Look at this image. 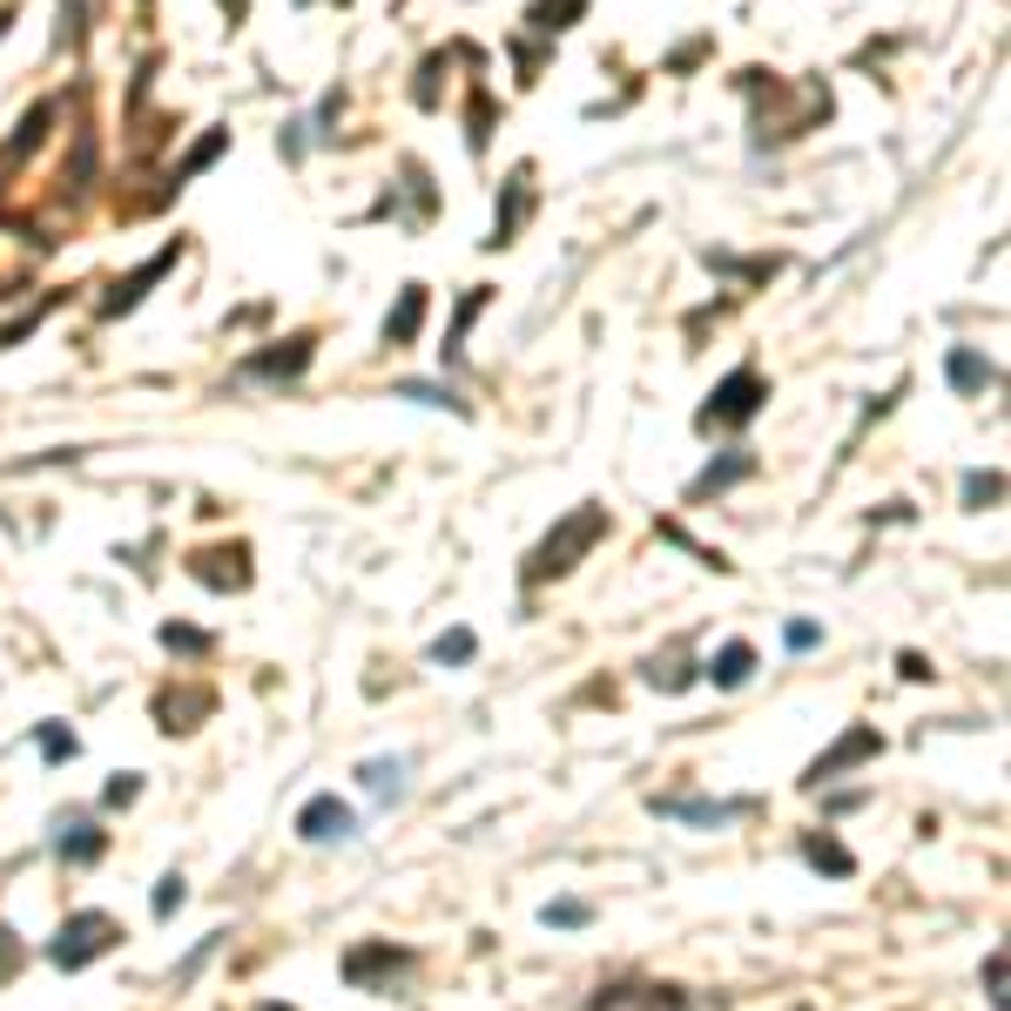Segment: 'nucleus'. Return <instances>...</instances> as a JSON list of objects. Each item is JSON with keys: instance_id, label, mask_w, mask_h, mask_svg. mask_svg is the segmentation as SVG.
<instances>
[{"instance_id": "obj_1", "label": "nucleus", "mask_w": 1011, "mask_h": 1011, "mask_svg": "<svg viewBox=\"0 0 1011 1011\" xmlns=\"http://www.w3.org/2000/svg\"><path fill=\"white\" fill-rule=\"evenodd\" d=\"M600 533H607V513H600V505H580V513H573V520L547 539V547H539V554L526 560V587H539L547 573H567V567H573L580 554H587Z\"/></svg>"}, {"instance_id": "obj_2", "label": "nucleus", "mask_w": 1011, "mask_h": 1011, "mask_svg": "<svg viewBox=\"0 0 1011 1011\" xmlns=\"http://www.w3.org/2000/svg\"><path fill=\"white\" fill-rule=\"evenodd\" d=\"M115 938H122V924H115V917L82 911V917H68V924H61V938H55V951H48V958H55L61 971H82V964H88V958H102Z\"/></svg>"}, {"instance_id": "obj_3", "label": "nucleus", "mask_w": 1011, "mask_h": 1011, "mask_svg": "<svg viewBox=\"0 0 1011 1011\" xmlns=\"http://www.w3.org/2000/svg\"><path fill=\"white\" fill-rule=\"evenodd\" d=\"M762 399H769V384L756 378V371H735L722 392L702 405V432H715V425H742V418H756L762 412Z\"/></svg>"}, {"instance_id": "obj_4", "label": "nucleus", "mask_w": 1011, "mask_h": 1011, "mask_svg": "<svg viewBox=\"0 0 1011 1011\" xmlns=\"http://www.w3.org/2000/svg\"><path fill=\"white\" fill-rule=\"evenodd\" d=\"M877 749H883V735H877V728H849V735H843V742H836L830 756H816V762H809V775H802V783H809V789H823L830 775H843V769L870 762Z\"/></svg>"}, {"instance_id": "obj_5", "label": "nucleus", "mask_w": 1011, "mask_h": 1011, "mask_svg": "<svg viewBox=\"0 0 1011 1011\" xmlns=\"http://www.w3.org/2000/svg\"><path fill=\"white\" fill-rule=\"evenodd\" d=\"M297 836H304V843L352 836V809H344L337 796H310V802H304V816H297Z\"/></svg>"}, {"instance_id": "obj_6", "label": "nucleus", "mask_w": 1011, "mask_h": 1011, "mask_svg": "<svg viewBox=\"0 0 1011 1011\" xmlns=\"http://www.w3.org/2000/svg\"><path fill=\"white\" fill-rule=\"evenodd\" d=\"M654 809L661 816H681V823H735V816H749L756 802L742 796V802H681V796H654Z\"/></svg>"}, {"instance_id": "obj_7", "label": "nucleus", "mask_w": 1011, "mask_h": 1011, "mask_svg": "<svg viewBox=\"0 0 1011 1011\" xmlns=\"http://www.w3.org/2000/svg\"><path fill=\"white\" fill-rule=\"evenodd\" d=\"M749 668H756V647H749V641H728V647L709 661V681H715V688H742Z\"/></svg>"}, {"instance_id": "obj_8", "label": "nucleus", "mask_w": 1011, "mask_h": 1011, "mask_svg": "<svg viewBox=\"0 0 1011 1011\" xmlns=\"http://www.w3.org/2000/svg\"><path fill=\"white\" fill-rule=\"evenodd\" d=\"M749 473H756V459H749V452H735V459H722V465H709V473H702V479H694V486H688V499H709V492H728L735 479H749Z\"/></svg>"}, {"instance_id": "obj_9", "label": "nucleus", "mask_w": 1011, "mask_h": 1011, "mask_svg": "<svg viewBox=\"0 0 1011 1011\" xmlns=\"http://www.w3.org/2000/svg\"><path fill=\"white\" fill-rule=\"evenodd\" d=\"M418 318H425V290L412 284V290L399 297V310L384 318V344H412V337H418Z\"/></svg>"}, {"instance_id": "obj_10", "label": "nucleus", "mask_w": 1011, "mask_h": 1011, "mask_svg": "<svg viewBox=\"0 0 1011 1011\" xmlns=\"http://www.w3.org/2000/svg\"><path fill=\"white\" fill-rule=\"evenodd\" d=\"M310 365V337H290V352H263V358H250V371H263V378H297Z\"/></svg>"}, {"instance_id": "obj_11", "label": "nucleus", "mask_w": 1011, "mask_h": 1011, "mask_svg": "<svg viewBox=\"0 0 1011 1011\" xmlns=\"http://www.w3.org/2000/svg\"><path fill=\"white\" fill-rule=\"evenodd\" d=\"M169 263H176V250H163V257H155V263H142V270H135V277H129V284H115V297H108L102 310H129V304H135V297H142V290L155 284V277H163V270H169Z\"/></svg>"}, {"instance_id": "obj_12", "label": "nucleus", "mask_w": 1011, "mask_h": 1011, "mask_svg": "<svg viewBox=\"0 0 1011 1011\" xmlns=\"http://www.w3.org/2000/svg\"><path fill=\"white\" fill-rule=\"evenodd\" d=\"M48 122H55V108L41 102V108H34V115H27V122H21V135L8 142V169H21V163H27V155H34V142H41V135H48Z\"/></svg>"}, {"instance_id": "obj_13", "label": "nucleus", "mask_w": 1011, "mask_h": 1011, "mask_svg": "<svg viewBox=\"0 0 1011 1011\" xmlns=\"http://www.w3.org/2000/svg\"><path fill=\"white\" fill-rule=\"evenodd\" d=\"M61 857H68V864H95V857H102V830H95V823H68Z\"/></svg>"}, {"instance_id": "obj_14", "label": "nucleus", "mask_w": 1011, "mask_h": 1011, "mask_svg": "<svg viewBox=\"0 0 1011 1011\" xmlns=\"http://www.w3.org/2000/svg\"><path fill=\"white\" fill-rule=\"evenodd\" d=\"M802 857H809L816 870H830V877H849V870H857V864H849V849H843V843H830V836H809Z\"/></svg>"}, {"instance_id": "obj_15", "label": "nucleus", "mask_w": 1011, "mask_h": 1011, "mask_svg": "<svg viewBox=\"0 0 1011 1011\" xmlns=\"http://www.w3.org/2000/svg\"><path fill=\"white\" fill-rule=\"evenodd\" d=\"M998 371L985 365V358H971V352H951V384L958 392H978V384H991Z\"/></svg>"}, {"instance_id": "obj_16", "label": "nucleus", "mask_w": 1011, "mask_h": 1011, "mask_svg": "<svg viewBox=\"0 0 1011 1011\" xmlns=\"http://www.w3.org/2000/svg\"><path fill=\"white\" fill-rule=\"evenodd\" d=\"M580 8H587V0H539V8H533V27H547V34H554V27H573Z\"/></svg>"}, {"instance_id": "obj_17", "label": "nucleus", "mask_w": 1011, "mask_h": 1011, "mask_svg": "<svg viewBox=\"0 0 1011 1011\" xmlns=\"http://www.w3.org/2000/svg\"><path fill=\"white\" fill-rule=\"evenodd\" d=\"M358 775H365L371 796H399V775H405V769H399V762H365Z\"/></svg>"}, {"instance_id": "obj_18", "label": "nucleus", "mask_w": 1011, "mask_h": 1011, "mask_svg": "<svg viewBox=\"0 0 1011 1011\" xmlns=\"http://www.w3.org/2000/svg\"><path fill=\"white\" fill-rule=\"evenodd\" d=\"M432 661H452V668H459V661H473V634H465V628H452V634L432 647Z\"/></svg>"}, {"instance_id": "obj_19", "label": "nucleus", "mask_w": 1011, "mask_h": 1011, "mask_svg": "<svg viewBox=\"0 0 1011 1011\" xmlns=\"http://www.w3.org/2000/svg\"><path fill=\"white\" fill-rule=\"evenodd\" d=\"M998 492H1004L998 473H971V479H964V499H971V505H985V499H998Z\"/></svg>"}, {"instance_id": "obj_20", "label": "nucleus", "mask_w": 1011, "mask_h": 1011, "mask_svg": "<svg viewBox=\"0 0 1011 1011\" xmlns=\"http://www.w3.org/2000/svg\"><path fill=\"white\" fill-rule=\"evenodd\" d=\"M41 756H48V762H68V756H74V735L48 722V728H41Z\"/></svg>"}, {"instance_id": "obj_21", "label": "nucleus", "mask_w": 1011, "mask_h": 1011, "mask_svg": "<svg viewBox=\"0 0 1011 1011\" xmlns=\"http://www.w3.org/2000/svg\"><path fill=\"white\" fill-rule=\"evenodd\" d=\"M163 641H169V647H182V654H203V647H210V641H203L197 628H176V620L163 628Z\"/></svg>"}, {"instance_id": "obj_22", "label": "nucleus", "mask_w": 1011, "mask_h": 1011, "mask_svg": "<svg viewBox=\"0 0 1011 1011\" xmlns=\"http://www.w3.org/2000/svg\"><path fill=\"white\" fill-rule=\"evenodd\" d=\"M547 924H554V930H573V924H587V904H547Z\"/></svg>"}, {"instance_id": "obj_23", "label": "nucleus", "mask_w": 1011, "mask_h": 1011, "mask_svg": "<svg viewBox=\"0 0 1011 1011\" xmlns=\"http://www.w3.org/2000/svg\"><path fill=\"white\" fill-rule=\"evenodd\" d=\"M182 904V877H163V890H155V917H169Z\"/></svg>"}, {"instance_id": "obj_24", "label": "nucleus", "mask_w": 1011, "mask_h": 1011, "mask_svg": "<svg viewBox=\"0 0 1011 1011\" xmlns=\"http://www.w3.org/2000/svg\"><path fill=\"white\" fill-rule=\"evenodd\" d=\"M142 796V783H135V775H115V783H108V802L115 809H122V802H135Z\"/></svg>"}, {"instance_id": "obj_25", "label": "nucleus", "mask_w": 1011, "mask_h": 1011, "mask_svg": "<svg viewBox=\"0 0 1011 1011\" xmlns=\"http://www.w3.org/2000/svg\"><path fill=\"white\" fill-rule=\"evenodd\" d=\"M991 1004H998V1011H1004V951H998V958H991Z\"/></svg>"}, {"instance_id": "obj_26", "label": "nucleus", "mask_w": 1011, "mask_h": 1011, "mask_svg": "<svg viewBox=\"0 0 1011 1011\" xmlns=\"http://www.w3.org/2000/svg\"><path fill=\"white\" fill-rule=\"evenodd\" d=\"M223 8H229V21H243V14H250V0H223Z\"/></svg>"}, {"instance_id": "obj_27", "label": "nucleus", "mask_w": 1011, "mask_h": 1011, "mask_svg": "<svg viewBox=\"0 0 1011 1011\" xmlns=\"http://www.w3.org/2000/svg\"><path fill=\"white\" fill-rule=\"evenodd\" d=\"M0 21H8V14H0Z\"/></svg>"}]
</instances>
